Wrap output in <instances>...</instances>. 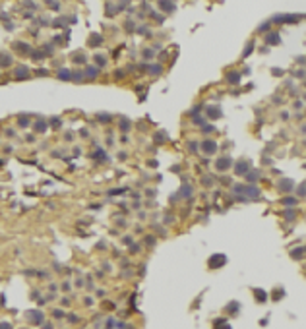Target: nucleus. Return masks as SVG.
<instances>
[{"mask_svg":"<svg viewBox=\"0 0 306 329\" xmlns=\"http://www.w3.org/2000/svg\"><path fill=\"white\" fill-rule=\"evenodd\" d=\"M225 261H227V258L223 254H217V256H213L209 259V265H211V267H221V265H225Z\"/></svg>","mask_w":306,"mask_h":329,"instance_id":"nucleus-1","label":"nucleus"},{"mask_svg":"<svg viewBox=\"0 0 306 329\" xmlns=\"http://www.w3.org/2000/svg\"><path fill=\"white\" fill-rule=\"evenodd\" d=\"M27 76H29V68L25 66V64L16 68V78H18V79H23V78H27Z\"/></svg>","mask_w":306,"mask_h":329,"instance_id":"nucleus-2","label":"nucleus"},{"mask_svg":"<svg viewBox=\"0 0 306 329\" xmlns=\"http://www.w3.org/2000/svg\"><path fill=\"white\" fill-rule=\"evenodd\" d=\"M12 47H14L18 52H23V54H25V52H31V47H29L27 43H19V41H16Z\"/></svg>","mask_w":306,"mask_h":329,"instance_id":"nucleus-3","label":"nucleus"},{"mask_svg":"<svg viewBox=\"0 0 306 329\" xmlns=\"http://www.w3.org/2000/svg\"><path fill=\"white\" fill-rule=\"evenodd\" d=\"M0 66H4V68H6V66H12V56H10L8 52H4V50L0 52Z\"/></svg>","mask_w":306,"mask_h":329,"instance_id":"nucleus-4","label":"nucleus"},{"mask_svg":"<svg viewBox=\"0 0 306 329\" xmlns=\"http://www.w3.org/2000/svg\"><path fill=\"white\" fill-rule=\"evenodd\" d=\"M231 163H233V161H231L229 157H221L217 161V168H219V171H225L227 167H231Z\"/></svg>","mask_w":306,"mask_h":329,"instance_id":"nucleus-5","label":"nucleus"},{"mask_svg":"<svg viewBox=\"0 0 306 329\" xmlns=\"http://www.w3.org/2000/svg\"><path fill=\"white\" fill-rule=\"evenodd\" d=\"M27 317H29V321H31V323H39L41 320H43V314L35 310V312H29V314H27Z\"/></svg>","mask_w":306,"mask_h":329,"instance_id":"nucleus-6","label":"nucleus"},{"mask_svg":"<svg viewBox=\"0 0 306 329\" xmlns=\"http://www.w3.org/2000/svg\"><path fill=\"white\" fill-rule=\"evenodd\" d=\"M202 149L205 153H215V149H217V145H215V141H203Z\"/></svg>","mask_w":306,"mask_h":329,"instance_id":"nucleus-7","label":"nucleus"},{"mask_svg":"<svg viewBox=\"0 0 306 329\" xmlns=\"http://www.w3.org/2000/svg\"><path fill=\"white\" fill-rule=\"evenodd\" d=\"M101 41H103V37L99 35V33H93L91 37H89V45H91V47H95V45H101Z\"/></svg>","mask_w":306,"mask_h":329,"instance_id":"nucleus-8","label":"nucleus"},{"mask_svg":"<svg viewBox=\"0 0 306 329\" xmlns=\"http://www.w3.org/2000/svg\"><path fill=\"white\" fill-rule=\"evenodd\" d=\"M279 188H281L283 192H289L287 188H293V182L291 180H281V182H279Z\"/></svg>","mask_w":306,"mask_h":329,"instance_id":"nucleus-9","label":"nucleus"},{"mask_svg":"<svg viewBox=\"0 0 306 329\" xmlns=\"http://www.w3.org/2000/svg\"><path fill=\"white\" fill-rule=\"evenodd\" d=\"M254 293H256V296H258V298H256L258 302H266V300H267V294L263 293V290H258V289H256Z\"/></svg>","mask_w":306,"mask_h":329,"instance_id":"nucleus-10","label":"nucleus"},{"mask_svg":"<svg viewBox=\"0 0 306 329\" xmlns=\"http://www.w3.org/2000/svg\"><path fill=\"white\" fill-rule=\"evenodd\" d=\"M47 128H49V124H47V122H43V120H39V122L35 124V130H37V132H45Z\"/></svg>","mask_w":306,"mask_h":329,"instance_id":"nucleus-11","label":"nucleus"},{"mask_svg":"<svg viewBox=\"0 0 306 329\" xmlns=\"http://www.w3.org/2000/svg\"><path fill=\"white\" fill-rule=\"evenodd\" d=\"M267 43H269V45H277L279 43V37H275V33H269V35H267Z\"/></svg>","mask_w":306,"mask_h":329,"instance_id":"nucleus-12","label":"nucleus"},{"mask_svg":"<svg viewBox=\"0 0 306 329\" xmlns=\"http://www.w3.org/2000/svg\"><path fill=\"white\" fill-rule=\"evenodd\" d=\"M207 114H209V118H219V116H221L219 109H213V107L209 109V113H207Z\"/></svg>","mask_w":306,"mask_h":329,"instance_id":"nucleus-13","label":"nucleus"},{"mask_svg":"<svg viewBox=\"0 0 306 329\" xmlns=\"http://www.w3.org/2000/svg\"><path fill=\"white\" fill-rule=\"evenodd\" d=\"M58 78L64 79V81H68V79H70V72H68V70H60V72H58Z\"/></svg>","mask_w":306,"mask_h":329,"instance_id":"nucleus-14","label":"nucleus"},{"mask_svg":"<svg viewBox=\"0 0 306 329\" xmlns=\"http://www.w3.org/2000/svg\"><path fill=\"white\" fill-rule=\"evenodd\" d=\"M238 79H240V76L236 72H233V74H229V81L231 83H238Z\"/></svg>","mask_w":306,"mask_h":329,"instance_id":"nucleus-15","label":"nucleus"},{"mask_svg":"<svg viewBox=\"0 0 306 329\" xmlns=\"http://www.w3.org/2000/svg\"><path fill=\"white\" fill-rule=\"evenodd\" d=\"M120 128H122L124 132H128V130H130V122L126 120V118H124V120H120Z\"/></svg>","mask_w":306,"mask_h":329,"instance_id":"nucleus-16","label":"nucleus"},{"mask_svg":"<svg viewBox=\"0 0 306 329\" xmlns=\"http://www.w3.org/2000/svg\"><path fill=\"white\" fill-rule=\"evenodd\" d=\"M291 256H293V258H297V259H298V258H302V250H300V248H297V250H293V252H291Z\"/></svg>","mask_w":306,"mask_h":329,"instance_id":"nucleus-17","label":"nucleus"},{"mask_svg":"<svg viewBox=\"0 0 306 329\" xmlns=\"http://www.w3.org/2000/svg\"><path fill=\"white\" fill-rule=\"evenodd\" d=\"M50 124H52V128H56V130H58V126H62V122H60V120H58V118H56V116H54V118L50 120Z\"/></svg>","mask_w":306,"mask_h":329,"instance_id":"nucleus-18","label":"nucleus"},{"mask_svg":"<svg viewBox=\"0 0 306 329\" xmlns=\"http://www.w3.org/2000/svg\"><path fill=\"white\" fill-rule=\"evenodd\" d=\"M109 194H110V196H116V194H124V188H114V190H110Z\"/></svg>","mask_w":306,"mask_h":329,"instance_id":"nucleus-19","label":"nucleus"},{"mask_svg":"<svg viewBox=\"0 0 306 329\" xmlns=\"http://www.w3.org/2000/svg\"><path fill=\"white\" fill-rule=\"evenodd\" d=\"M85 74H87V76H91V78H95V76H97V70H95V68H87Z\"/></svg>","mask_w":306,"mask_h":329,"instance_id":"nucleus-20","label":"nucleus"},{"mask_svg":"<svg viewBox=\"0 0 306 329\" xmlns=\"http://www.w3.org/2000/svg\"><path fill=\"white\" fill-rule=\"evenodd\" d=\"M283 203L285 205H294V203H297V199H294V198H287V199H283Z\"/></svg>","mask_w":306,"mask_h":329,"instance_id":"nucleus-21","label":"nucleus"},{"mask_svg":"<svg viewBox=\"0 0 306 329\" xmlns=\"http://www.w3.org/2000/svg\"><path fill=\"white\" fill-rule=\"evenodd\" d=\"M244 168H248V167H246V163H238V167H236V172L240 174L242 171H244Z\"/></svg>","mask_w":306,"mask_h":329,"instance_id":"nucleus-22","label":"nucleus"},{"mask_svg":"<svg viewBox=\"0 0 306 329\" xmlns=\"http://www.w3.org/2000/svg\"><path fill=\"white\" fill-rule=\"evenodd\" d=\"M285 217H287L289 221H291V219H294V211H287V213H285Z\"/></svg>","mask_w":306,"mask_h":329,"instance_id":"nucleus-23","label":"nucleus"},{"mask_svg":"<svg viewBox=\"0 0 306 329\" xmlns=\"http://www.w3.org/2000/svg\"><path fill=\"white\" fill-rule=\"evenodd\" d=\"M52 314H54V317H62V316H64V312H62V310H54Z\"/></svg>","mask_w":306,"mask_h":329,"instance_id":"nucleus-24","label":"nucleus"},{"mask_svg":"<svg viewBox=\"0 0 306 329\" xmlns=\"http://www.w3.org/2000/svg\"><path fill=\"white\" fill-rule=\"evenodd\" d=\"M252 47H254V45H252V43H248V49L244 50V56H248V54H250V52H252Z\"/></svg>","mask_w":306,"mask_h":329,"instance_id":"nucleus-25","label":"nucleus"},{"mask_svg":"<svg viewBox=\"0 0 306 329\" xmlns=\"http://www.w3.org/2000/svg\"><path fill=\"white\" fill-rule=\"evenodd\" d=\"M95 60H97V62H99V64H101V66L105 64V58H103V56H95Z\"/></svg>","mask_w":306,"mask_h":329,"instance_id":"nucleus-26","label":"nucleus"},{"mask_svg":"<svg viewBox=\"0 0 306 329\" xmlns=\"http://www.w3.org/2000/svg\"><path fill=\"white\" fill-rule=\"evenodd\" d=\"M99 120H103V122L107 120V122H109V120H110V116H109V114H107V116H105V114H101V116H99Z\"/></svg>","mask_w":306,"mask_h":329,"instance_id":"nucleus-27","label":"nucleus"},{"mask_svg":"<svg viewBox=\"0 0 306 329\" xmlns=\"http://www.w3.org/2000/svg\"><path fill=\"white\" fill-rule=\"evenodd\" d=\"M0 329H10V323H0Z\"/></svg>","mask_w":306,"mask_h":329,"instance_id":"nucleus-28","label":"nucleus"},{"mask_svg":"<svg viewBox=\"0 0 306 329\" xmlns=\"http://www.w3.org/2000/svg\"><path fill=\"white\" fill-rule=\"evenodd\" d=\"M43 329H52V327H50V323H47V325H43Z\"/></svg>","mask_w":306,"mask_h":329,"instance_id":"nucleus-29","label":"nucleus"}]
</instances>
